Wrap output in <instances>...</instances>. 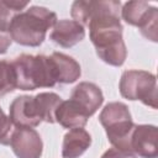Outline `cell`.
<instances>
[{"label":"cell","mask_w":158,"mask_h":158,"mask_svg":"<svg viewBox=\"0 0 158 158\" xmlns=\"http://www.w3.org/2000/svg\"><path fill=\"white\" fill-rule=\"evenodd\" d=\"M117 0H77L72 4L74 21L89 27V38L98 57L109 65L121 67L127 58Z\"/></svg>","instance_id":"1"},{"label":"cell","mask_w":158,"mask_h":158,"mask_svg":"<svg viewBox=\"0 0 158 158\" xmlns=\"http://www.w3.org/2000/svg\"><path fill=\"white\" fill-rule=\"evenodd\" d=\"M56 12L43 6H30L17 14L9 27L11 40L21 46L38 47L46 40L47 31L57 23Z\"/></svg>","instance_id":"2"},{"label":"cell","mask_w":158,"mask_h":158,"mask_svg":"<svg viewBox=\"0 0 158 158\" xmlns=\"http://www.w3.org/2000/svg\"><path fill=\"white\" fill-rule=\"evenodd\" d=\"M16 74V89L36 90L40 88H53L57 81L49 56L20 54L11 60Z\"/></svg>","instance_id":"3"},{"label":"cell","mask_w":158,"mask_h":158,"mask_svg":"<svg viewBox=\"0 0 158 158\" xmlns=\"http://www.w3.org/2000/svg\"><path fill=\"white\" fill-rule=\"evenodd\" d=\"M99 121L105 128L109 142L115 148L131 152V135L136 125L126 104L120 101L106 104L99 115Z\"/></svg>","instance_id":"4"},{"label":"cell","mask_w":158,"mask_h":158,"mask_svg":"<svg viewBox=\"0 0 158 158\" xmlns=\"http://www.w3.org/2000/svg\"><path fill=\"white\" fill-rule=\"evenodd\" d=\"M118 90L121 96L127 100H139L154 110L158 107L157 78L151 72L141 69L125 70L120 79Z\"/></svg>","instance_id":"5"},{"label":"cell","mask_w":158,"mask_h":158,"mask_svg":"<svg viewBox=\"0 0 158 158\" xmlns=\"http://www.w3.org/2000/svg\"><path fill=\"white\" fill-rule=\"evenodd\" d=\"M121 16L131 26L138 27L142 36L152 42L158 41V9L147 1H127L122 5Z\"/></svg>","instance_id":"6"},{"label":"cell","mask_w":158,"mask_h":158,"mask_svg":"<svg viewBox=\"0 0 158 158\" xmlns=\"http://www.w3.org/2000/svg\"><path fill=\"white\" fill-rule=\"evenodd\" d=\"M10 147L17 158H40L43 142L40 133L32 127H16L10 137Z\"/></svg>","instance_id":"7"},{"label":"cell","mask_w":158,"mask_h":158,"mask_svg":"<svg viewBox=\"0 0 158 158\" xmlns=\"http://www.w3.org/2000/svg\"><path fill=\"white\" fill-rule=\"evenodd\" d=\"M9 118L15 127H36L42 120L35 96L20 95L15 98L9 107Z\"/></svg>","instance_id":"8"},{"label":"cell","mask_w":158,"mask_h":158,"mask_svg":"<svg viewBox=\"0 0 158 158\" xmlns=\"http://www.w3.org/2000/svg\"><path fill=\"white\" fill-rule=\"evenodd\" d=\"M131 152L141 158L158 157V130L154 125H136L130 142Z\"/></svg>","instance_id":"9"},{"label":"cell","mask_w":158,"mask_h":158,"mask_svg":"<svg viewBox=\"0 0 158 158\" xmlns=\"http://www.w3.org/2000/svg\"><path fill=\"white\" fill-rule=\"evenodd\" d=\"M85 37V27L74 20H59L53 26L49 38L63 48H70Z\"/></svg>","instance_id":"10"},{"label":"cell","mask_w":158,"mask_h":158,"mask_svg":"<svg viewBox=\"0 0 158 158\" xmlns=\"http://www.w3.org/2000/svg\"><path fill=\"white\" fill-rule=\"evenodd\" d=\"M70 99L74 100L89 116H93L102 105L104 95L101 89L90 81H80L74 86Z\"/></svg>","instance_id":"11"},{"label":"cell","mask_w":158,"mask_h":158,"mask_svg":"<svg viewBox=\"0 0 158 158\" xmlns=\"http://www.w3.org/2000/svg\"><path fill=\"white\" fill-rule=\"evenodd\" d=\"M53 73L57 83L72 84L77 81L81 75L80 64L70 56L62 52H53L51 56Z\"/></svg>","instance_id":"12"},{"label":"cell","mask_w":158,"mask_h":158,"mask_svg":"<svg viewBox=\"0 0 158 158\" xmlns=\"http://www.w3.org/2000/svg\"><path fill=\"white\" fill-rule=\"evenodd\" d=\"M90 116L86 114L84 109H81L74 100H62V102L58 105L54 118L56 122H58L64 128H78L84 127L88 122V118Z\"/></svg>","instance_id":"13"},{"label":"cell","mask_w":158,"mask_h":158,"mask_svg":"<svg viewBox=\"0 0 158 158\" xmlns=\"http://www.w3.org/2000/svg\"><path fill=\"white\" fill-rule=\"evenodd\" d=\"M91 146V136L83 127L69 130L62 143V157L63 158H79Z\"/></svg>","instance_id":"14"},{"label":"cell","mask_w":158,"mask_h":158,"mask_svg":"<svg viewBox=\"0 0 158 158\" xmlns=\"http://www.w3.org/2000/svg\"><path fill=\"white\" fill-rule=\"evenodd\" d=\"M38 112L41 116L42 122L47 123H54V112L58 107V105L62 102V98L56 93H40L35 95Z\"/></svg>","instance_id":"15"},{"label":"cell","mask_w":158,"mask_h":158,"mask_svg":"<svg viewBox=\"0 0 158 158\" xmlns=\"http://www.w3.org/2000/svg\"><path fill=\"white\" fill-rule=\"evenodd\" d=\"M30 5L28 1L0 0V32L9 33V27L12 19L22 12Z\"/></svg>","instance_id":"16"},{"label":"cell","mask_w":158,"mask_h":158,"mask_svg":"<svg viewBox=\"0 0 158 158\" xmlns=\"http://www.w3.org/2000/svg\"><path fill=\"white\" fill-rule=\"evenodd\" d=\"M16 89V74L11 62L0 60V96L12 93Z\"/></svg>","instance_id":"17"},{"label":"cell","mask_w":158,"mask_h":158,"mask_svg":"<svg viewBox=\"0 0 158 158\" xmlns=\"http://www.w3.org/2000/svg\"><path fill=\"white\" fill-rule=\"evenodd\" d=\"M14 131V125L10 121L9 116L0 107V144H10V137Z\"/></svg>","instance_id":"18"},{"label":"cell","mask_w":158,"mask_h":158,"mask_svg":"<svg viewBox=\"0 0 158 158\" xmlns=\"http://www.w3.org/2000/svg\"><path fill=\"white\" fill-rule=\"evenodd\" d=\"M101 158H137V156L133 154L132 152H127V151H122L112 147V148H109L106 152H104Z\"/></svg>","instance_id":"19"},{"label":"cell","mask_w":158,"mask_h":158,"mask_svg":"<svg viewBox=\"0 0 158 158\" xmlns=\"http://www.w3.org/2000/svg\"><path fill=\"white\" fill-rule=\"evenodd\" d=\"M12 40L9 33L0 32V54H4L7 52V48L10 47Z\"/></svg>","instance_id":"20"}]
</instances>
